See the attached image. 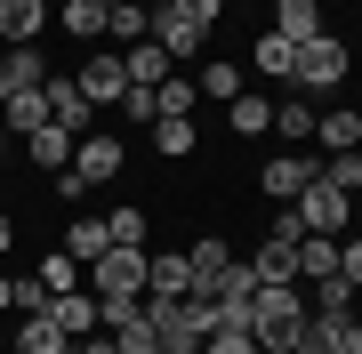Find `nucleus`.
Masks as SVG:
<instances>
[{
	"instance_id": "1",
	"label": "nucleus",
	"mask_w": 362,
	"mask_h": 354,
	"mask_svg": "<svg viewBox=\"0 0 362 354\" xmlns=\"http://www.w3.org/2000/svg\"><path fill=\"white\" fill-rule=\"evenodd\" d=\"M250 338H258V354H298V338H306V298H298V282H258Z\"/></svg>"
},
{
	"instance_id": "2",
	"label": "nucleus",
	"mask_w": 362,
	"mask_h": 354,
	"mask_svg": "<svg viewBox=\"0 0 362 354\" xmlns=\"http://www.w3.org/2000/svg\"><path fill=\"white\" fill-rule=\"evenodd\" d=\"M298 89H306V97H330L338 89V81H346V40H338V33H314L306 40V49H298Z\"/></svg>"
},
{
	"instance_id": "3",
	"label": "nucleus",
	"mask_w": 362,
	"mask_h": 354,
	"mask_svg": "<svg viewBox=\"0 0 362 354\" xmlns=\"http://www.w3.org/2000/svg\"><path fill=\"white\" fill-rule=\"evenodd\" d=\"M290 210L306 218V234H346V225H354V194H338V185L314 170V177H306V194H298Z\"/></svg>"
},
{
	"instance_id": "4",
	"label": "nucleus",
	"mask_w": 362,
	"mask_h": 354,
	"mask_svg": "<svg viewBox=\"0 0 362 354\" xmlns=\"http://www.w3.org/2000/svg\"><path fill=\"white\" fill-rule=\"evenodd\" d=\"M81 282H89V298H145V249H121L113 242Z\"/></svg>"
},
{
	"instance_id": "5",
	"label": "nucleus",
	"mask_w": 362,
	"mask_h": 354,
	"mask_svg": "<svg viewBox=\"0 0 362 354\" xmlns=\"http://www.w3.org/2000/svg\"><path fill=\"white\" fill-rule=\"evenodd\" d=\"M121 137H81L73 145V170H65V194H89V185H105V177H121Z\"/></svg>"
},
{
	"instance_id": "6",
	"label": "nucleus",
	"mask_w": 362,
	"mask_h": 354,
	"mask_svg": "<svg viewBox=\"0 0 362 354\" xmlns=\"http://www.w3.org/2000/svg\"><path fill=\"white\" fill-rule=\"evenodd\" d=\"M73 81H81V97H89V105H121V89H129V65H121V49H97Z\"/></svg>"
},
{
	"instance_id": "7",
	"label": "nucleus",
	"mask_w": 362,
	"mask_h": 354,
	"mask_svg": "<svg viewBox=\"0 0 362 354\" xmlns=\"http://www.w3.org/2000/svg\"><path fill=\"white\" fill-rule=\"evenodd\" d=\"M40 89H49V121H57V129H73V137H89V97H81V81H65V73H49V81H40Z\"/></svg>"
},
{
	"instance_id": "8",
	"label": "nucleus",
	"mask_w": 362,
	"mask_h": 354,
	"mask_svg": "<svg viewBox=\"0 0 362 354\" xmlns=\"http://www.w3.org/2000/svg\"><path fill=\"white\" fill-rule=\"evenodd\" d=\"M153 40H161V49H169V57H194V49H202V40H209V33H202V25H194V16H185V8H177V0H161V8H153Z\"/></svg>"
},
{
	"instance_id": "9",
	"label": "nucleus",
	"mask_w": 362,
	"mask_h": 354,
	"mask_svg": "<svg viewBox=\"0 0 362 354\" xmlns=\"http://www.w3.org/2000/svg\"><path fill=\"white\" fill-rule=\"evenodd\" d=\"M0 129H16V137L49 129V89H8L0 97Z\"/></svg>"
},
{
	"instance_id": "10",
	"label": "nucleus",
	"mask_w": 362,
	"mask_h": 354,
	"mask_svg": "<svg viewBox=\"0 0 362 354\" xmlns=\"http://www.w3.org/2000/svg\"><path fill=\"white\" fill-rule=\"evenodd\" d=\"M306 177H314V161H306V153H274L266 170H258V185H266L274 201H298V194H306Z\"/></svg>"
},
{
	"instance_id": "11",
	"label": "nucleus",
	"mask_w": 362,
	"mask_h": 354,
	"mask_svg": "<svg viewBox=\"0 0 362 354\" xmlns=\"http://www.w3.org/2000/svg\"><path fill=\"white\" fill-rule=\"evenodd\" d=\"M8 346H16V354H73V338H65V322H57V314H25Z\"/></svg>"
},
{
	"instance_id": "12",
	"label": "nucleus",
	"mask_w": 362,
	"mask_h": 354,
	"mask_svg": "<svg viewBox=\"0 0 362 354\" xmlns=\"http://www.w3.org/2000/svg\"><path fill=\"white\" fill-rule=\"evenodd\" d=\"M40 25H49V0H0V40H16V49H33Z\"/></svg>"
},
{
	"instance_id": "13",
	"label": "nucleus",
	"mask_w": 362,
	"mask_h": 354,
	"mask_svg": "<svg viewBox=\"0 0 362 354\" xmlns=\"http://www.w3.org/2000/svg\"><path fill=\"white\" fill-rule=\"evenodd\" d=\"M185 290H194V258H177V249L145 258V298H185Z\"/></svg>"
},
{
	"instance_id": "14",
	"label": "nucleus",
	"mask_w": 362,
	"mask_h": 354,
	"mask_svg": "<svg viewBox=\"0 0 362 354\" xmlns=\"http://www.w3.org/2000/svg\"><path fill=\"white\" fill-rule=\"evenodd\" d=\"M49 314L65 322V338H89V330H105V322H97V298H89V282H81V290H57V298H49Z\"/></svg>"
},
{
	"instance_id": "15",
	"label": "nucleus",
	"mask_w": 362,
	"mask_h": 354,
	"mask_svg": "<svg viewBox=\"0 0 362 354\" xmlns=\"http://www.w3.org/2000/svg\"><path fill=\"white\" fill-rule=\"evenodd\" d=\"M121 65H129V81H137V89H161L177 57H169L161 40H129V49H121Z\"/></svg>"
},
{
	"instance_id": "16",
	"label": "nucleus",
	"mask_w": 362,
	"mask_h": 354,
	"mask_svg": "<svg viewBox=\"0 0 362 354\" xmlns=\"http://www.w3.org/2000/svg\"><path fill=\"white\" fill-rule=\"evenodd\" d=\"M105 249H113V234H105V218H73V225H65V258L81 266V274H89V266L105 258Z\"/></svg>"
},
{
	"instance_id": "17",
	"label": "nucleus",
	"mask_w": 362,
	"mask_h": 354,
	"mask_svg": "<svg viewBox=\"0 0 362 354\" xmlns=\"http://www.w3.org/2000/svg\"><path fill=\"white\" fill-rule=\"evenodd\" d=\"M226 266H233V249H226L218 234H202V242H194V298H218Z\"/></svg>"
},
{
	"instance_id": "18",
	"label": "nucleus",
	"mask_w": 362,
	"mask_h": 354,
	"mask_svg": "<svg viewBox=\"0 0 362 354\" xmlns=\"http://www.w3.org/2000/svg\"><path fill=\"white\" fill-rule=\"evenodd\" d=\"M274 33H282V40H298V49H306V40L322 33V0H274Z\"/></svg>"
},
{
	"instance_id": "19",
	"label": "nucleus",
	"mask_w": 362,
	"mask_h": 354,
	"mask_svg": "<svg viewBox=\"0 0 362 354\" xmlns=\"http://www.w3.org/2000/svg\"><path fill=\"white\" fill-rule=\"evenodd\" d=\"M105 33L129 49V40H153V8L145 0H105Z\"/></svg>"
},
{
	"instance_id": "20",
	"label": "nucleus",
	"mask_w": 362,
	"mask_h": 354,
	"mask_svg": "<svg viewBox=\"0 0 362 354\" xmlns=\"http://www.w3.org/2000/svg\"><path fill=\"white\" fill-rule=\"evenodd\" d=\"M73 129H57V121H49V129H33L25 137V153H33V170H73Z\"/></svg>"
},
{
	"instance_id": "21",
	"label": "nucleus",
	"mask_w": 362,
	"mask_h": 354,
	"mask_svg": "<svg viewBox=\"0 0 362 354\" xmlns=\"http://www.w3.org/2000/svg\"><path fill=\"white\" fill-rule=\"evenodd\" d=\"M322 153H362V113H314Z\"/></svg>"
},
{
	"instance_id": "22",
	"label": "nucleus",
	"mask_w": 362,
	"mask_h": 354,
	"mask_svg": "<svg viewBox=\"0 0 362 354\" xmlns=\"http://www.w3.org/2000/svg\"><path fill=\"white\" fill-rule=\"evenodd\" d=\"M250 274H258V282H298V242H258V258H250Z\"/></svg>"
},
{
	"instance_id": "23",
	"label": "nucleus",
	"mask_w": 362,
	"mask_h": 354,
	"mask_svg": "<svg viewBox=\"0 0 362 354\" xmlns=\"http://www.w3.org/2000/svg\"><path fill=\"white\" fill-rule=\"evenodd\" d=\"M226 121H233V137H258V129H274V97H258V89H242L226 105Z\"/></svg>"
},
{
	"instance_id": "24",
	"label": "nucleus",
	"mask_w": 362,
	"mask_h": 354,
	"mask_svg": "<svg viewBox=\"0 0 362 354\" xmlns=\"http://www.w3.org/2000/svg\"><path fill=\"white\" fill-rule=\"evenodd\" d=\"M338 242H346V234H306V242H298V274H306V282L338 274Z\"/></svg>"
},
{
	"instance_id": "25",
	"label": "nucleus",
	"mask_w": 362,
	"mask_h": 354,
	"mask_svg": "<svg viewBox=\"0 0 362 354\" xmlns=\"http://www.w3.org/2000/svg\"><path fill=\"white\" fill-rule=\"evenodd\" d=\"M153 153L161 161H185V153H194V121H185V113H161L153 121Z\"/></svg>"
},
{
	"instance_id": "26",
	"label": "nucleus",
	"mask_w": 362,
	"mask_h": 354,
	"mask_svg": "<svg viewBox=\"0 0 362 354\" xmlns=\"http://www.w3.org/2000/svg\"><path fill=\"white\" fill-rule=\"evenodd\" d=\"M258 73H266V81H290V73H298V40L258 33Z\"/></svg>"
},
{
	"instance_id": "27",
	"label": "nucleus",
	"mask_w": 362,
	"mask_h": 354,
	"mask_svg": "<svg viewBox=\"0 0 362 354\" xmlns=\"http://www.w3.org/2000/svg\"><path fill=\"white\" fill-rule=\"evenodd\" d=\"M0 81H8V89H40V81H49L40 49H8V57H0Z\"/></svg>"
},
{
	"instance_id": "28",
	"label": "nucleus",
	"mask_w": 362,
	"mask_h": 354,
	"mask_svg": "<svg viewBox=\"0 0 362 354\" xmlns=\"http://www.w3.org/2000/svg\"><path fill=\"white\" fill-rule=\"evenodd\" d=\"M274 129H282L290 145H314V105H306V97H290V105H274Z\"/></svg>"
},
{
	"instance_id": "29",
	"label": "nucleus",
	"mask_w": 362,
	"mask_h": 354,
	"mask_svg": "<svg viewBox=\"0 0 362 354\" xmlns=\"http://www.w3.org/2000/svg\"><path fill=\"white\" fill-rule=\"evenodd\" d=\"M65 33L73 40H97L105 33V0H65Z\"/></svg>"
},
{
	"instance_id": "30",
	"label": "nucleus",
	"mask_w": 362,
	"mask_h": 354,
	"mask_svg": "<svg viewBox=\"0 0 362 354\" xmlns=\"http://www.w3.org/2000/svg\"><path fill=\"white\" fill-rule=\"evenodd\" d=\"M202 97L233 105V97H242V65H202Z\"/></svg>"
},
{
	"instance_id": "31",
	"label": "nucleus",
	"mask_w": 362,
	"mask_h": 354,
	"mask_svg": "<svg viewBox=\"0 0 362 354\" xmlns=\"http://www.w3.org/2000/svg\"><path fill=\"white\" fill-rule=\"evenodd\" d=\"M105 234H113L121 249H145V210H129V201H121V210L105 218Z\"/></svg>"
},
{
	"instance_id": "32",
	"label": "nucleus",
	"mask_w": 362,
	"mask_h": 354,
	"mask_svg": "<svg viewBox=\"0 0 362 354\" xmlns=\"http://www.w3.org/2000/svg\"><path fill=\"white\" fill-rule=\"evenodd\" d=\"M113 346H121V354H161V338H153V322H145V314L121 322V330H113Z\"/></svg>"
},
{
	"instance_id": "33",
	"label": "nucleus",
	"mask_w": 362,
	"mask_h": 354,
	"mask_svg": "<svg viewBox=\"0 0 362 354\" xmlns=\"http://www.w3.org/2000/svg\"><path fill=\"white\" fill-rule=\"evenodd\" d=\"M8 314H49V282H40V274H25V282L8 290Z\"/></svg>"
},
{
	"instance_id": "34",
	"label": "nucleus",
	"mask_w": 362,
	"mask_h": 354,
	"mask_svg": "<svg viewBox=\"0 0 362 354\" xmlns=\"http://www.w3.org/2000/svg\"><path fill=\"white\" fill-rule=\"evenodd\" d=\"M322 177L338 185V194H362V153H330V161H322Z\"/></svg>"
},
{
	"instance_id": "35",
	"label": "nucleus",
	"mask_w": 362,
	"mask_h": 354,
	"mask_svg": "<svg viewBox=\"0 0 362 354\" xmlns=\"http://www.w3.org/2000/svg\"><path fill=\"white\" fill-rule=\"evenodd\" d=\"M202 354H258V338H250V330H233V322H218L202 338Z\"/></svg>"
},
{
	"instance_id": "36",
	"label": "nucleus",
	"mask_w": 362,
	"mask_h": 354,
	"mask_svg": "<svg viewBox=\"0 0 362 354\" xmlns=\"http://www.w3.org/2000/svg\"><path fill=\"white\" fill-rule=\"evenodd\" d=\"M121 113H129V121H161V89H137V81H129V89H121Z\"/></svg>"
},
{
	"instance_id": "37",
	"label": "nucleus",
	"mask_w": 362,
	"mask_h": 354,
	"mask_svg": "<svg viewBox=\"0 0 362 354\" xmlns=\"http://www.w3.org/2000/svg\"><path fill=\"white\" fill-rule=\"evenodd\" d=\"M40 282H49V298H57V290H81V266L65 258V249H57V258L40 266Z\"/></svg>"
},
{
	"instance_id": "38",
	"label": "nucleus",
	"mask_w": 362,
	"mask_h": 354,
	"mask_svg": "<svg viewBox=\"0 0 362 354\" xmlns=\"http://www.w3.org/2000/svg\"><path fill=\"white\" fill-rule=\"evenodd\" d=\"M322 314H354V282L346 274H322Z\"/></svg>"
},
{
	"instance_id": "39",
	"label": "nucleus",
	"mask_w": 362,
	"mask_h": 354,
	"mask_svg": "<svg viewBox=\"0 0 362 354\" xmlns=\"http://www.w3.org/2000/svg\"><path fill=\"white\" fill-rule=\"evenodd\" d=\"M161 113H185V121H194V81L169 73V81H161Z\"/></svg>"
},
{
	"instance_id": "40",
	"label": "nucleus",
	"mask_w": 362,
	"mask_h": 354,
	"mask_svg": "<svg viewBox=\"0 0 362 354\" xmlns=\"http://www.w3.org/2000/svg\"><path fill=\"white\" fill-rule=\"evenodd\" d=\"M250 290H258V274H250V266H226V282H218V306H226V298H250Z\"/></svg>"
},
{
	"instance_id": "41",
	"label": "nucleus",
	"mask_w": 362,
	"mask_h": 354,
	"mask_svg": "<svg viewBox=\"0 0 362 354\" xmlns=\"http://www.w3.org/2000/svg\"><path fill=\"white\" fill-rule=\"evenodd\" d=\"M177 8H185V16H194V25H202V33H218V16H226V0H177Z\"/></svg>"
},
{
	"instance_id": "42",
	"label": "nucleus",
	"mask_w": 362,
	"mask_h": 354,
	"mask_svg": "<svg viewBox=\"0 0 362 354\" xmlns=\"http://www.w3.org/2000/svg\"><path fill=\"white\" fill-rule=\"evenodd\" d=\"M338 274H346V282H362V242H338Z\"/></svg>"
},
{
	"instance_id": "43",
	"label": "nucleus",
	"mask_w": 362,
	"mask_h": 354,
	"mask_svg": "<svg viewBox=\"0 0 362 354\" xmlns=\"http://www.w3.org/2000/svg\"><path fill=\"white\" fill-rule=\"evenodd\" d=\"M73 354H121V346H113V330H89V338H73Z\"/></svg>"
},
{
	"instance_id": "44",
	"label": "nucleus",
	"mask_w": 362,
	"mask_h": 354,
	"mask_svg": "<svg viewBox=\"0 0 362 354\" xmlns=\"http://www.w3.org/2000/svg\"><path fill=\"white\" fill-rule=\"evenodd\" d=\"M8 242H16V225H8V210H0V258H8Z\"/></svg>"
},
{
	"instance_id": "45",
	"label": "nucleus",
	"mask_w": 362,
	"mask_h": 354,
	"mask_svg": "<svg viewBox=\"0 0 362 354\" xmlns=\"http://www.w3.org/2000/svg\"><path fill=\"white\" fill-rule=\"evenodd\" d=\"M8 290H16V282H8V274H0V314H8Z\"/></svg>"
},
{
	"instance_id": "46",
	"label": "nucleus",
	"mask_w": 362,
	"mask_h": 354,
	"mask_svg": "<svg viewBox=\"0 0 362 354\" xmlns=\"http://www.w3.org/2000/svg\"><path fill=\"white\" fill-rule=\"evenodd\" d=\"M161 354H202V346H161Z\"/></svg>"
},
{
	"instance_id": "47",
	"label": "nucleus",
	"mask_w": 362,
	"mask_h": 354,
	"mask_svg": "<svg viewBox=\"0 0 362 354\" xmlns=\"http://www.w3.org/2000/svg\"><path fill=\"white\" fill-rule=\"evenodd\" d=\"M346 354H362V338H354V346H346Z\"/></svg>"
},
{
	"instance_id": "48",
	"label": "nucleus",
	"mask_w": 362,
	"mask_h": 354,
	"mask_svg": "<svg viewBox=\"0 0 362 354\" xmlns=\"http://www.w3.org/2000/svg\"><path fill=\"white\" fill-rule=\"evenodd\" d=\"M0 97H8V81H0Z\"/></svg>"
},
{
	"instance_id": "49",
	"label": "nucleus",
	"mask_w": 362,
	"mask_h": 354,
	"mask_svg": "<svg viewBox=\"0 0 362 354\" xmlns=\"http://www.w3.org/2000/svg\"><path fill=\"white\" fill-rule=\"evenodd\" d=\"M0 170H8V153H0Z\"/></svg>"
},
{
	"instance_id": "50",
	"label": "nucleus",
	"mask_w": 362,
	"mask_h": 354,
	"mask_svg": "<svg viewBox=\"0 0 362 354\" xmlns=\"http://www.w3.org/2000/svg\"><path fill=\"white\" fill-rule=\"evenodd\" d=\"M0 354H8V338H0Z\"/></svg>"
},
{
	"instance_id": "51",
	"label": "nucleus",
	"mask_w": 362,
	"mask_h": 354,
	"mask_svg": "<svg viewBox=\"0 0 362 354\" xmlns=\"http://www.w3.org/2000/svg\"><path fill=\"white\" fill-rule=\"evenodd\" d=\"M8 354H16V346H8Z\"/></svg>"
}]
</instances>
